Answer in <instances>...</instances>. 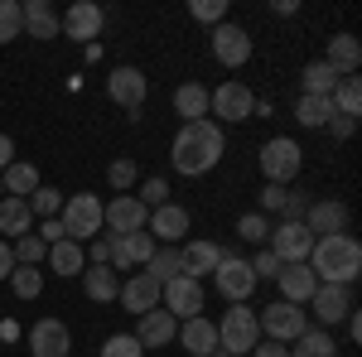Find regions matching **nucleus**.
Instances as JSON below:
<instances>
[{
    "label": "nucleus",
    "instance_id": "nucleus-5",
    "mask_svg": "<svg viewBox=\"0 0 362 357\" xmlns=\"http://www.w3.org/2000/svg\"><path fill=\"white\" fill-rule=\"evenodd\" d=\"M300 165H305V150L290 136H276L261 145V174H266V184H290L300 174Z\"/></svg>",
    "mask_w": 362,
    "mask_h": 357
},
{
    "label": "nucleus",
    "instance_id": "nucleus-39",
    "mask_svg": "<svg viewBox=\"0 0 362 357\" xmlns=\"http://www.w3.org/2000/svg\"><path fill=\"white\" fill-rule=\"evenodd\" d=\"M10 251H15V266H39L44 256H49V242L44 237H20V242H10Z\"/></svg>",
    "mask_w": 362,
    "mask_h": 357
},
{
    "label": "nucleus",
    "instance_id": "nucleus-6",
    "mask_svg": "<svg viewBox=\"0 0 362 357\" xmlns=\"http://www.w3.org/2000/svg\"><path fill=\"white\" fill-rule=\"evenodd\" d=\"M261 333L271 338V343H295L300 333L309 329V314H305V304H285V300H276V304H266L261 309Z\"/></svg>",
    "mask_w": 362,
    "mask_h": 357
},
{
    "label": "nucleus",
    "instance_id": "nucleus-30",
    "mask_svg": "<svg viewBox=\"0 0 362 357\" xmlns=\"http://www.w3.org/2000/svg\"><path fill=\"white\" fill-rule=\"evenodd\" d=\"M300 87H305V97H334V87H338V73L319 58V63H309L305 73H300Z\"/></svg>",
    "mask_w": 362,
    "mask_h": 357
},
{
    "label": "nucleus",
    "instance_id": "nucleus-10",
    "mask_svg": "<svg viewBox=\"0 0 362 357\" xmlns=\"http://www.w3.org/2000/svg\"><path fill=\"white\" fill-rule=\"evenodd\" d=\"M208 111H213L218 121H251L256 97H251L247 83H223L218 92H208Z\"/></svg>",
    "mask_w": 362,
    "mask_h": 357
},
{
    "label": "nucleus",
    "instance_id": "nucleus-27",
    "mask_svg": "<svg viewBox=\"0 0 362 357\" xmlns=\"http://www.w3.org/2000/svg\"><path fill=\"white\" fill-rule=\"evenodd\" d=\"M44 261H49L58 275H83V271H87V251L78 247V242H68V237H63V242H54Z\"/></svg>",
    "mask_w": 362,
    "mask_h": 357
},
{
    "label": "nucleus",
    "instance_id": "nucleus-52",
    "mask_svg": "<svg viewBox=\"0 0 362 357\" xmlns=\"http://www.w3.org/2000/svg\"><path fill=\"white\" fill-rule=\"evenodd\" d=\"M10 165H15V140L0 131V169H10Z\"/></svg>",
    "mask_w": 362,
    "mask_h": 357
},
{
    "label": "nucleus",
    "instance_id": "nucleus-14",
    "mask_svg": "<svg viewBox=\"0 0 362 357\" xmlns=\"http://www.w3.org/2000/svg\"><path fill=\"white\" fill-rule=\"evenodd\" d=\"M309 304H314V319L319 324H343L353 314V285H319L309 295Z\"/></svg>",
    "mask_w": 362,
    "mask_h": 357
},
{
    "label": "nucleus",
    "instance_id": "nucleus-1",
    "mask_svg": "<svg viewBox=\"0 0 362 357\" xmlns=\"http://www.w3.org/2000/svg\"><path fill=\"white\" fill-rule=\"evenodd\" d=\"M223 150H227L223 126H218L213 116H203V121H184V126H179L169 160H174V169H179V174H189V179H203L208 169H218Z\"/></svg>",
    "mask_w": 362,
    "mask_h": 357
},
{
    "label": "nucleus",
    "instance_id": "nucleus-45",
    "mask_svg": "<svg viewBox=\"0 0 362 357\" xmlns=\"http://www.w3.org/2000/svg\"><path fill=\"white\" fill-rule=\"evenodd\" d=\"M247 266H251L256 280H276V275H280V261H276V251H271V247L256 251V261H247Z\"/></svg>",
    "mask_w": 362,
    "mask_h": 357
},
{
    "label": "nucleus",
    "instance_id": "nucleus-29",
    "mask_svg": "<svg viewBox=\"0 0 362 357\" xmlns=\"http://www.w3.org/2000/svg\"><path fill=\"white\" fill-rule=\"evenodd\" d=\"M83 290H87V300L107 304V300L121 295V280H116L112 266H92V271H83Z\"/></svg>",
    "mask_w": 362,
    "mask_h": 357
},
{
    "label": "nucleus",
    "instance_id": "nucleus-55",
    "mask_svg": "<svg viewBox=\"0 0 362 357\" xmlns=\"http://www.w3.org/2000/svg\"><path fill=\"white\" fill-rule=\"evenodd\" d=\"M68 357H73V353H68Z\"/></svg>",
    "mask_w": 362,
    "mask_h": 357
},
{
    "label": "nucleus",
    "instance_id": "nucleus-47",
    "mask_svg": "<svg viewBox=\"0 0 362 357\" xmlns=\"http://www.w3.org/2000/svg\"><path fill=\"white\" fill-rule=\"evenodd\" d=\"M247 357H290V348H285V343H271V338H266V343H256V348H251Z\"/></svg>",
    "mask_w": 362,
    "mask_h": 357
},
{
    "label": "nucleus",
    "instance_id": "nucleus-35",
    "mask_svg": "<svg viewBox=\"0 0 362 357\" xmlns=\"http://www.w3.org/2000/svg\"><path fill=\"white\" fill-rule=\"evenodd\" d=\"M145 275H155L160 285H169L174 275H184V271H179V247H155V256H150Z\"/></svg>",
    "mask_w": 362,
    "mask_h": 357
},
{
    "label": "nucleus",
    "instance_id": "nucleus-46",
    "mask_svg": "<svg viewBox=\"0 0 362 357\" xmlns=\"http://www.w3.org/2000/svg\"><path fill=\"white\" fill-rule=\"evenodd\" d=\"M285 203H290V189H285V184H266V189H261V208H266V213H285Z\"/></svg>",
    "mask_w": 362,
    "mask_h": 357
},
{
    "label": "nucleus",
    "instance_id": "nucleus-11",
    "mask_svg": "<svg viewBox=\"0 0 362 357\" xmlns=\"http://www.w3.org/2000/svg\"><path fill=\"white\" fill-rule=\"evenodd\" d=\"M107 97H112L116 107H126V111H140L145 107V97H150V83H145V73L140 68H116L112 78H107Z\"/></svg>",
    "mask_w": 362,
    "mask_h": 357
},
{
    "label": "nucleus",
    "instance_id": "nucleus-40",
    "mask_svg": "<svg viewBox=\"0 0 362 357\" xmlns=\"http://www.w3.org/2000/svg\"><path fill=\"white\" fill-rule=\"evenodd\" d=\"M145 348L136 343V333H112L107 343H102V357H140Z\"/></svg>",
    "mask_w": 362,
    "mask_h": 357
},
{
    "label": "nucleus",
    "instance_id": "nucleus-51",
    "mask_svg": "<svg viewBox=\"0 0 362 357\" xmlns=\"http://www.w3.org/2000/svg\"><path fill=\"white\" fill-rule=\"evenodd\" d=\"M10 271H15V251H10V242L0 237V280H10Z\"/></svg>",
    "mask_w": 362,
    "mask_h": 357
},
{
    "label": "nucleus",
    "instance_id": "nucleus-13",
    "mask_svg": "<svg viewBox=\"0 0 362 357\" xmlns=\"http://www.w3.org/2000/svg\"><path fill=\"white\" fill-rule=\"evenodd\" d=\"M213 58H218L223 68H242L251 58V34L242 25H227L223 20V25L213 29Z\"/></svg>",
    "mask_w": 362,
    "mask_h": 357
},
{
    "label": "nucleus",
    "instance_id": "nucleus-36",
    "mask_svg": "<svg viewBox=\"0 0 362 357\" xmlns=\"http://www.w3.org/2000/svg\"><path fill=\"white\" fill-rule=\"evenodd\" d=\"M10 285H15L20 300H39V295H44V271H39V266H15V271H10Z\"/></svg>",
    "mask_w": 362,
    "mask_h": 357
},
{
    "label": "nucleus",
    "instance_id": "nucleus-24",
    "mask_svg": "<svg viewBox=\"0 0 362 357\" xmlns=\"http://www.w3.org/2000/svg\"><path fill=\"white\" fill-rule=\"evenodd\" d=\"M0 232H5V242H10V237L20 242V237H29V232H34V213H29V198H10V193L0 198Z\"/></svg>",
    "mask_w": 362,
    "mask_h": 357
},
{
    "label": "nucleus",
    "instance_id": "nucleus-16",
    "mask_svg": "<svg viewBox=\"0 0 362 357\" xmlns=\"http://www.w3.org/2000/svg\"><path fill=\"white\" fill-rule=\"evenodd\" d=\"M213 280H218V295H227L232 304H242L256 290V275H251L247 261H237V256H223V266L213 271Z\"/></svg>",
    "mask_w": 362,
    "mask_h": 357
},
{
    "label": "nucleus",
    "instance_id": "nucleus-2",
    "mask_svg": "<svg viewBox=\"0 0 362 357\" xmlns=\"http://www.w3.org/2000/svg\"><path fill=\"white\" fill-rule=\"evenodd\" d=\"M305 266L314 271L319 285H353V280L362 275V242H358V237H348V232H338V237H319Z\"/></svg>",
    "mask_w": 362,
    "mask_h": 357
},
{
    "label": "nucleus",
    "instance_id": "nucleus-41",
    "mask_svg": "<svg viewBox=\"0 0 362 357\" xmlns=\"http://www.w3.org/2000/svg\"><path fill=\"white\" fill-rule=\"evenodd\" d=\"M189 15L218 29V25H223V15H227V0H194V5H189Z\"/></svg>",
    "mask_w": 362,
    "mask_h": 357
},
{
    "label": "nucleus",
    "instance_id": "nucleus-34",
    "mask_svg": "<svg viewBox=\"0 0 362 357\" xmlns=\"http://www.w3.org/2000/svg\"><path fill=\"white\" fill-rule=\"evenodd\" d=\"M329 102H334L338 116H358V111H362V83H358V78H338V87H334Z\"/></svg>",
    "mask_w": 362,
    "mask_h": 357
},
{
    "label": "nucleus",
    "instance_id": "nucleus-15",
    "mask_svg": "<svg viewBox=\"0 0 362 357\" xmlns=\"http://www.w3.org/2000/svg\"><path fill=\"white\" fill-rule=\"evenodd\" d=\"M160 290H165V285H160V280H155V275H145V271H136L131 275V280H121V295H116V300L126 304V309H131V314H150V309H160Z\"/></svg>",
    "mask_w": 362,
    "mask_h": 357
},
{
    "label": "nucleus",
    "instance_id": "nucleus-32",
    "mask_svg": "<svg viewBox=\"0 0 362 357\" xmlns=\"http://www.w3.org/2000/svg\"><path fill=\"white\" fill-rule=\"evenodd\" d=\"M295 116H300V126H309V131H319V126H329L338 111L329 97H300V107H295Z\"/></svg>",
    "mask_w": 362,
    "mask_h": 357
},
{
    "label": "nucleus",
    "instance_id": "nucleus-53",
    "mask_svg": "<svg viewBox=\"0 0 362 357\" xmlns=\"http://www.w3.org/2000/svg\"><path fill=\"white\" fill-rule=\"evenodd\" d=\"M0 198H5V184H0Z\"/></svg>",
    "mask_w": 362,
    "mask_h": 357
},
{
    "label": "nucleus",
    "instance_id": "nucleus-7",
    "mask_svg": "<svg viewBox=\"0 0 362 357\" xmlns=\"http://www.w3.org/2000/svg\"><path fill=\"white\" fill-rule=\"evenodd\" d=\"M145 222H150V208L140 203L136 193H121V198H112V203L102 208V227H107L112 237H131V232H145Z\"/></svg>",
    "mask_w": 362,
    "mask_h": 357
},
{
    "label": "nucleus",
    "instance_id": "nucleus-20",
    "mask_svg": "<svg viewBox=\"0 0 362 357\" xmlns=\"http://www.w3.org/2000/svg\"><path fill=\"white\" fill-rule=\"evenodd\" d=\"M102 20H107V15H102V5L78 0V5H68V15H63L58 25H63L68 39H97V34H102Z\"/></svg>",
    "mask_w": 362,
    "mask_h": 357
},
{
    "label": "nucleus",
    "instance_id": "nucleus-31",
    "mask_svg": "<svg viewBox=\"0 0 362 357\" xmlns=\"http://www.w3.org/2000/svg\"><path fill=\"white\" fill-rule=\"evenodd\" d=\"M174 111H179L184 121H203V116H208V87L184 83L179 92H174Z\"/></svg>",
    "mask_w": 362,
    "mask_h": 357
},
{
    "label": "nucleus",
    "instance_id": "nucleus-37",
    "mask_svg": "<svg viewBox=\"0 0 362 357\" xmlns=\"http://www.w3.org/2000/svg\"><path fill=\"white\" fill-rule=\"evenodd\" d=\"M29 213H34V218H58V213H63V193L58 189H44V184H39V189L29 193Z\"/></svg>",
    "mask_w": 362,
    "mask_h": 357
},
{
    "label": "nucleus",
    "instance_id": "nucleus-12",
    "mask_svg": "<svg viewBox=\"0 0 362 357\" xmlns=\"http://www.w3.org/2000/svg\"><path fill=\"white\" fill-rule=\"evenodd\" d=\"M29 353L34 357H68L73 353V333L63 319H39L29 329Z\"/></svg>",
    "mask_w": 362,
    "mask_h": 357
},
{
    "label": "nucleus",
    "instance_id": "nucleus-44",
    "mask_svg": "<svg viewBox=\"0 0 362 357\" xmlns=\"http://www.w3.org/2000/svg\"><path fill=\"white\" fill-rule=\"evenodd\" d=\"M136 198L145 203V208H165V203H169V184H165V179H145V189H140Z\"/></svg>",
    "mask_w": 362,
    "mask_h": 357
},
{
    "label": "nucleus",
    "instance_id": "nucleus-54",
    "mask_svg": "<svg viewBox=\"0 0 362 357\" xmlns=\"http://www.w3.org/2000/svg\"><path fill=\"white\" fill-rule=\"evenodd\" d=\"M223 357H232V353H223Z\"/></svg>",
    "mask_w": 362,
    "mask_h": 357
},
{
    "label": "nucleus",
    "instance_id": "nucleus-25",
    "mask_svg": "<svg viewBox=\"0 0 362 357\" xmlns=\"http://www.w3.org/2000/svg\"><path fill=\"white\" fill-rule=\"evenodd\" d=\"M20 10H25V34L29 39H58V34H63V25H58L49 0H25Z\"/></svg>",
    "mask_w": 362,
    "mask_h": 357
},
{
    "label": "nucleus",
    "instance_id": "nucleus-22",
    "mask_svg": "<svg viewBox=\"0 0 362 357\" xmlns=\"http://www.w3.org/2000/svg\"><path fill=\"white\" fill-rule=\"evenodd\" d=\"M179 343H184L194 357H213V353H218V324H213V319H203V314H194V319H184Z\"/></svg>",
    "mask_w": 362,
    "mask_h": 357
},
{
    "label": "nucleus",
    "instance_id": "nucleus-48",
    "mask_svg": "<svg viewBox=\"0 0 362 357\" xmlns=\"http://www.w3.org/2000/svg\"><path fill=\"white\" fill-rule=\"evenodd\" d=\"M329 131H334L338 140H348L353 131H358V116H334V121H329Z\"/></svg>",
    "mask_w": 362,
    "mask_h": 357
},
{
    "label": "nucleus",
    "instance_id": "nucleus-26",
    "mask_svg": "<svg viewBox=\"0 0 362 357\" xmlns=\"http://www.w3.org/2000/svg\"><path fill=\"white\" fill-rule=\"evenodd\" d=\"M324 63L334 68L338 78H353V73H358V63H362V44L353 39V34H334V39H329V54H324Z\"/></svg>",
    "mask_w": 362,
    "mask_h": 357
},
{
    "label": "nucleus",
    "instance_id": "nucleus-42",
    "mask_svg": "<svg viewBox=\"0 0 362 357\" xmlns=\"http://www.w3.org/2000/svg\"><path fill=\"white\" fill-rule=\"evenodd\" d=\"M237 232H242V242H271V222L261 218V213H247V218L237 222Z\"/></svg>",
    "mask_w": 362,
    "mask_h": 357
},
{
    "label": "nucleus",
    "instance_id": "nucleus-23",
    "mask_svg": "<svg viewBox=\"0 0 362 357\" xmlns=\"http://www.w3.org/2000/svg\"><path fill=\"white\" fill-rule=\"evenodd\" d=\"M145 232H150V237H160V242H179V237L189 232V208H179V203L155 208L150 222H145Z\"/></svg>",
    "mask_w": 362,
    "mask_h": 357
},
{
    "label": "nucleus",
    "instance_id": "nucleus-4",
    "mask_svg": "<svg viewBox=\"0 0 362 357\" xmlns=\"http://www.w3.org/2000/svg\"><path fill=\"white\" fill-rule=\"evenodd\" d=\"M256 343H261V324H256V309H247V304L227 309L223 324H218V348H223V353H232V357H247Z\"/></svg>",
    "mask_w": 362,
    "mask_h": 357
},
{
    "label": "nucleus",
    "instance_id": "nucleus-8",
    "mask_svg": "<svg viewBox=\"0 0 362 357\" xmlns=\"http://www.w3.org/2000/svg\"><path fill=\"white\" fill-rule=\"evenodd\" d=\"M271 251H276L280 266H300V261H309V251H314V232H309L305 222L271 227Z\"/></svg>",
    "mask_w": 362,
    "mask_h": 357
},
{
    "label": "nucleus",
    "instance_id": "nucleus-33",
    "mask_svg": "<svg viewBox=\"0 0 362 357\" xmlns=\"http://www.w3.org/2000/svg\"><path fill=\"white\" fill-rule=\"evenodd\" d=\"M290 357H334V338H329L324 329H305L300 338H295Z\"/></svg>",
    "mask_w": 362,
    "mask_h": 357
},
{
    "label": "nucleus",
    "instance_id": "nucleus-21",
    "mask_svg": "<svg viewBox=\"0 0 362 357\" xmlns=\"http://www.w3.org/2000/svg\"><path fill=\"white\" fill-rule=\"evenodd\" d=\"M276 285H280V300L285 304H309V295L319 290V280H314V271H309L305 261L300 266H280Z\"/></svg>",
    "mask_w": 362,
    "mask_h": 357
},
{
    "label": "nucleus",
    "instance_id": "nucleus-3",
    "mask_svg": "<svg viewBox=\"0 0 362 357\" xmlns=\"http://www.w3.org/2000/svg\"><path fill=\"white\" fill-rule=\"evenodd\" d=\"M63 237L68 242H78L83 247L87 237H102V198L97 193H73L68 203H63Z\"/></svg>",
    "mask_w": 362,
    "mask_h": 357
},
{
    "label": "nucleus",
    "instance_id": "nucleus-9",
    "mask_svg": "<svg viewBox=\"0 0 362 357\" xmlns=\"http://www.w3.org/2000/svg\"><path fill=\"white\" fill-rule=\"evenodd\" d=\"M160 309H169L174 319H194V314H203V280L174 275L165 290H160Z\"/></svg>",
    "mask_w": 362,
    "mask_h": 357
},
{
    "label": "nucleus",
    "instance_id": "nucleus-18",
    "mask_svg": "<svg viewBox=\"0 0 362 357\" xmlns=\"http://www.w3.org/2000/svg\"><path fill=\"white\" fill-rule=\"evenodd\" d=\"M305 227L314 232V242H319V237H338V232H348V208H343V203H334V198L309 203Z\"/></svg>",
    "mask_w": 362,
    "mask_h": 357
},
{
    "label": "nucleus",
    "instance_id": "nucleus-19",
    "mask_svg": "<svg viewBox=\"0 0 362 357\" xmlns=\"http://www.w3.org/2000/svg\"><path fill=\"white\" fill-rule=\"evenodd\" d=\"M179 338V319L169 314V309H150V314H140V329H136V343L140 348H165Z\"/></svg>",
    "mask_w": 362,
    "mask_h": 357
},
{
    "label": "nucleus",
    "instance_id": "nucleus-38",
    "mask_svg": "<svg viewBox=\"0 0 362 357\" xmlns=\"http://www.w3.org/2000/svg\"><path fill=\"white\" fill-rule=\"evenodd\" d=\"M20 34H25V10H20V0H0V44L20 39Z\"/></svg>",
    "mask_w": 362,
    "mask_h": 357
},
{
    "label": "nucleus",
    "instance_id": "nucleus-43",
    "mask_svg": "<svg viewBox=\"0 0 362 357\" xmlns=\"http://www.w3.org/2000/svg\"><path fill=\"white\" fill-rule=\"evenodd\" d=\"M107 179H112V189H136V160H116L112 169H107Z\"/></svg>",
    "mask_w": 362,
    "mask_h": 357
},
{
    "label": "nucleus",
    "instance_id": "nucleus-28",
    "mask_svg": "<svg viewBox=\"0 0 362 357\" xmlns=\"http://www.w3.org/2000/svg\"><path fill=\"white\" fill-rule=\"evenodd\" d=\"M0 184H5L10 198H29V193L39 189V169L29 165V160H15L10 169H0Z\"/></svg>",
    "mask_w": 362,
    "mask_h": 357
},
{
    "label": "nucleus",
    "instance_id": "nucleus-50",
    "mask_svg": "<svg viewBox=\"0 0 362 357\" xmlns=\"http://www.w3.org/2000/svg\"><path fill=\"white\" fill-rule=\"evenodd\" d=\"M107 256H112V242H107V232L92 242V266H107Z\"/></svg>",
    "mask_w": 362,
    "mask_h": 357
},
{
    "label": "nucleus",
    "instance_id": "nucleus-17",
    "mask_svg": "<svg viewBox=\"0 0 362 357\" xmlns=\"http://www.w3.org/2000/svg\"><path fill=\"white\" fill-rule=\"evenodd\" d=\"M227 251L218 247V242H184V251H179V271L189 275V280H203V275H213L218 266H223Z\"/></svg>",
    "mask_w": 362,
    "mask_h": 357
},
{
    "label": "nucleus",
    "instance_id": "nucleus-49",
    "mask_svg": "<svg viewBox=\"0 0 362 357\" xmlns=\"http://www.w3.org/2000/svg\"><path fill=\"white\" fill-rule=\"evenodd\" d=\"M34 237H44V242L54 247V242H63V222H58V218H49L44 227H39V232H34Z\"/></svg>",
    "mask_w": 362,
    "mask_h": 357
}]
</instances>
